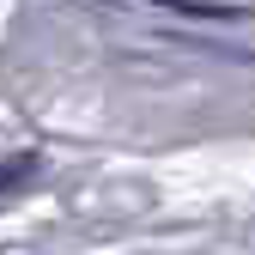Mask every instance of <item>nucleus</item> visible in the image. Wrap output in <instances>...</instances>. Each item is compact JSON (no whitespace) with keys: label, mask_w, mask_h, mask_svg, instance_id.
<instances>
[{"label":"nucleus","mask_w":255,"mask_h":255,"mask_svg":"<svg viewBox=\"0 0 255 255\" xmlns=\"http://www.w3.org/2000/svg\"><path fill=\"white\" fill-rule=\"evenodd\" d=\"M158 6H176V12H201V18H225L231 6H219V0H158Z\"/></svg>","instance_id":"f03ea898"},{"label":"nucleus","mask_w":255,"mask_h":255,"mask_svg":"<svg viewBox=\"0 0 255 255\" xmlns=\"http://www.w3.org/2000/svg\"><path fill=\"white\" fill-rule=\"evenodd\" d=\"M37 158H30V152H18V158H0V201H12V195H24V188L30 182H37Z\"/></svg>","instance_id":"f257e3e1"}]
</instances>
